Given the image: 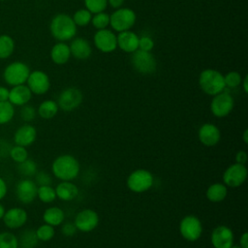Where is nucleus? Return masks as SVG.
<instances>
[{
	"label": "nucleus",
	"instance_id": "1",
	"mask_svg": "<svg viewBox=\"0 0 248 248\" xmlns=\"http://www.w3.org/2000/svg\"><path fill=\"white\" fill-rule=\"evenodd\" d=\"M80 170L79 162L70 154H63L56 157L51 164L53 175L61 181H72L78 177Z\"/></svg>",
	"mask_w": 248,
	"mask_h": 248
},
{
	"label": "nucleus",
	"instance_id": "2",
	"mask_svg": "<svg viewBox=\"0 0 248 248\" xmlns=\"http://www.w3.org/2000/svg\"><path fill=\"white\" fill-rule=\"evenodd\" d=\"M51 35L60 42H65L73 39L77 33V25L73 18L67 14L56 15L50 22Z\"/></svg>",
	"mask_w": 248,
	"mask_h": 248
},
{
	"label": "nucleus",
	"instance_id": "3",
	"mask_svg": "<svg viewBox=\"0 0 248 248\" xmlns=\"http://www.w3.org/2000/svg\"><path fill=\"white\" fill-rule=\"evenodd\" d=\"M199 85L205 94L210 96H214L226 88L224 76L214 69H205L200 74Z\"/></svg>",
	"mask_w": 248,
	"mask_h": 248
},
{
	"label": "nucleus",
	"instance_id": "4",
	"mask_svg": "<svg viewBox=\"0 0 248 248\" xmlns=\"http://www.w3.org/2000/svg\"><path fill=\"white\" fill-rule=\"evenodd\" d=\"M154 183L153 174L145 169H138L132 171L126 180L127 187L134 193H144L148 191Z\"/></svg>",
	"mask_w": 248,
	"mask_h": 248
},
{
	"label": "nucleus",
	"instance_id": "5",
	"mask_svg": "<svg viewBox=\"0 0 248 248\" xmlns=\"http://www.w3.org/2000/svg\"><path fill=\"white\" fill-rule=\"evenodd\" d=\"M30 74L29 67L19 61L13 62L9 64L3 73V78L6 83L12 86L24 84L28 78V76Z\"/></svg>",
	"mask_w": 248,
	"mask_h": 248
},
{
	"label": "nucleus",
	"instance_id": "6",
	"mask_svg": "<svg viewBox=\"0 0 248 248\" xmlns=\"http://www.w3.org/2000/svg\"><path fill=\"white\" fill-rule=\"evenodd\" d=\"M131 64L133 68L140 74L150 75L156 71L157 62L154 55L150 51L137 49L132 53Z\"/></svg>",
	"mask_w": 248,
	"mask_h": 248
},
{
	"label": "nucleus",
	"instance_id": "7",
	"mask_svg": "<svg viewBox=\"0 0 248 248\" xmlns=\"http://www.w3.org/2000/svg\"><path fill=\"white\" fill-rule=\"evenodd\" d=\"M136 19L137 16L133 10L129 8H119L109 16V24L113 30L119 33L130 30V28L134 26Z\"/></svg>",
	"mask_w": 248,
	"mask_h": 248
},
{
	"label": "nucleus",
	"instance_id": "8",
	"mask_svg": "<svg viewBox=\"0 0 248 248\" xmlns=\"http://www.w3.org/2000/svg\"><path fill=\"white\" fill-rule=\"evenodd\" d=\"M179 232L181 236L188 241L198 240L202 233V225L201 220L195 215L184 216L179 223Z\"/></svg>",
	"mask_w": 248,
	"mask_h": 248
},
{
	"label": "nucleus",
	"instance_id": "9",
	"mask_svg": "<svg viewBox=\"0 0 248 248\" xmlns=\"http://www.w3.org/2000/svg\"><path fill=\"white\" fill-rule=\"evenodd\" d=\"M234 106L232 96L225 90L214 95L210 103V110L216 117H225L231 113Z\"/></svg>",
	"mask_w": 248,
	"mask_h": 248
},
{
	"label": "nucleus",
	"instance_id": "10",
	"mask_svg": "<svg viewBox=\"0 0 248 248\" xmlns=\"http://www.w3.org/2000/svg\"><path fill=\"white\" fill-rule=\"evenodd\" d=\"M248 171L245 165L234 163L230 165L224 171L222 179L227 187L236 188L241 186L247 179Z\"/></svg>",
	"mask_w": 248,
	"mask_h": 248
},
{
	"label": "nucleus",
	"instance_id": "11",
	"mask_svg": "<svg viewBox=\"0 0 248 248\" xmlns=\"http://www.w3.org/2000/svg\"><path fill=\"white\" fill-rule=\"evenodd\" d=\"M82 102V93L76 87L64 89L58 96V108L64 111H72L79 107Z\"/></svg>",
	"mask_w": 248,
	"mask_h": 248
},
{
	"label": "nucleus",
	"instance_id": "12",
	"mask_svg": "<svg viewBox=\"0 0 248 248\" xmlns=\"http://www.w3.org/2000/svg\"><path fill=\"white\" fill-rule=\"evenodd\" d=\"M74 224L79 232H92L99 225V215L93 209H82L76 215Z\"/></svg>",
	"mask_w": 248,
	"mask_h": 248
},
{
	"label": "nucleus",
	"instance_id": "13",
	"mask_svg": "<svg viewBox=\"0 0 248 248\" xmlns=\"http://www.w3.org/2000/svg\"><path fill=\"white\" fill-rule=\"evenodd\" d=\"M26 82L32 94L36 95H43L46 93L50 86L48 76L40 70L30 72Z\"/></svg>",
	"mask_w": 248,
	"mask_h": 248
},
{
	"label": "nucleus",
	"instance_id": "14",
	"mask_svg": "<svg viewBox=\"0 0 248 248\" xmlns=\"http://www.w3.org/2000/svg\"><path fill=\"white\" fill-rule=\"evenodd\" d=\"M93 39L95 46L102 52H112L117 47L116 35L108 29H99Z\"/></svg>",
	"mask_w": 248,
	"mask_h": 248
},
{
	"label": "nucleus",
	"instance_id": "15",
	"mask_svg": "<svg viewBox=\"0 0 248 248\" xmlns=\"http://www.w3.org/2000/svg\"><path fill=\"white\" fill-rule=\"evenodd\" d=\"M233 232L228 226H217L211 232L210 241L214 248H230L233 244Z\"/></svg>",
	"mask_w": 248,
	"mask_h": 248
},
{
	"label": "nucleus",
	"instance_id": "16",
	"mask_svg": "<svg viewBox=\"0 0 248 248\" xmlns=\"http://www.w3.org/2000/svg\"><path fill=\"white\" fill-rule=\"evenodd\" d=\"M38 186L35 181L24 178L17 182L16 186V199L24 204L31 203L37 198Z\"/></svg>",
	"mask_w": 248,
	"mask_h": 248
},
{
	"label": "nucleus",
	"instance_id": "17",
	"mask_svg": "<svg viewBox=\"0 0 248 248\" xmlns=\"http://www.w3.org/2000/svg\"><path fill=\"white\" fill-rule=\"evenodd\" d=\"M198 138L202 144L211 147L215 146L220 141L221 132L215 124L204 123L199 128Z\"/></svg>",
	"mask_w": 248,
	"mask_h": 248
},
{
	"label": "nucleus",
	"instance_id": "18",
	"mask_svg": "<svg viewBox=\"0 0 248 248\" xmlns=\"http://www.w3.org/2000/svg\"><path fill=\"white\" fill-rule=\"evenodd\" d=\"M2 219L9 229H19L26 223L28 215L22 207H13L5 211Z\"/></svg>",
	"mask_w": 248,
	"mask_h": 248
},
{
	"label": "nucleus",
	"instance_id": "19",
	"mask_svg": "<svg viewBox=\"0 0 248 248\" xmlns=\"http://www.w3.org/2000/svg\"><path fill=\"white\" fill-rule=\"evenodd\" d=\"M37 138V130L31 124H23L17 128L14 135V141L16 145L27 147L31 145Z\"/></svg>",
	"mask_w": 248,
	"mask_h": 248
},
{
	"label": "nucleus",
	"instance_id": "20",
	"mask_svg": "<svg viewBox=\"0 0 248 248\" xmlns=\"http://www.w3.org/2000/svg\"><path fill=\"white\" fill-rule=\"evenodd\" d=\"M117 38V46L128 53H133L139 48V36L130 31H122L116 36Z\"/></svg>",
	"mask_w": 248,
	"mask_h": 248
},
{
	"label": "nucleus",
	"instance_id": "21",
	"mask_svg": "<svg viewBox=\"0 0 248 248\" xmlns=\"http://www.w3.org/2000/svg\"><path fill=\"white\" fill-rule=\"evenodd\" d=\"M32 98V92L28 88L27 85L19 84L13 86V88L9 92V102L13 106H24L26 105Z\"/></svg>",
	"mask_w": 248,
	"mask_h": 248
},
{
	"label": "nucleus",
	"instance_id": "22",
	"mask_svg": "<svg viewBox=\"0 0 248 248\" xmlns=\"http://www.w3.org/2000/svg\"><path fill=\"white\" fill-rule=\"evenodd\" d=\"M69 47H70L71 55L80 60L87 59L92 52V48L89 42L81 37L74 39Z\"/></svg>",
	"mask_w": 248,
	"mask_h": 248
},
{
	"label": "nucleus",
	"instance_id": "23",
	"mask_svg": "<svg viewBox=\"0 0 248 248\" xmlns=\"http://www.w3.org/2000/svg\"><path fill=\"white\" fill-rule=\"evenodd\" d=\"M56 198L61 201L69 202L73 201L78 195V186L71 181H62L55 188Z\"/></svg>",
	"mask_w": 248,
	"mask_h": 248
},
{
	"label": "nucleus",
	"instance_id": "24",
	"mask_svg": "<svg viewBox=\"0 0 248 248\" xmlns=\"http://www.w3.org/2000/svg\"><path fill=\"white\" fill-rule=\"evenodd\" d=\"M71 56L70 47L67 44L60 42L55 44L50 50L51 60L57 65L66 64Z\"/></svg>",
	"mask_w": 248,
	"mask_h": 248
},
{
	"label": "nucleus",
	"instance_id": "25",
	"mask_svg": "<svg viewBox=\"0 0 248 248\" xmlns=\"http://www.w3.org/2000/svg\"><path fill=\"white\" fill-rule=\"evenodd\" d=\"M65 219L64 211L57 206H50L44 211L43 220L46 224H48L52 227L60 226Z\"/></svg>",
	"mask_w": 248,
	"mask_h": 248
},
{
	"label": "nucleus",
	"instance_id": "26",
	"mask_svg": "<svg viewBox=\"0 0 248 248\" xmlns=\"http://www.w3.org/2000/svg\"><path fill=\"white\" fill-rule=\"evenodd\" d=\"M228 195V188L224 183H213L205 192L206 199L211 202H220L226 199Z\"/></svg>",
	"mask_w": 248,
	"mask_h": 248
},
{
	"label": "nucleus",
	"instance_id": "27",
	"mask_svg": "<svg viewBox=\"0 0 248 248\" xmlns=\"http://www.w3.org/2000/svg\"><path fill=\"white\" fill-rule=\"evenodd\" d=\"M58 105L53 100H46L42 102L38 108V114L44 119H51L58 112Z\"/></svg>",
	"mask_w": 248,
	"mask_h": 248
},
{
	"label": "nucleus",
	"instance_id": "28",
	"mask_svg": "<svg viewBox=\"0 0 248 248\" xmlns=\"http://www.w3.org/2000/svg\"><path fill=\"white\" fill-rule=\"evenodd\" d=\"M38 243L39 239L36 235V232L30 229L22 232L18 238V245L24 248H35Z\"/></svg>",
	"mask_w": 248,
	"mask_h": 248
},
{
	"label": "nucleus",
	"instance_id": "29",
	"mask_svg": "<svg viewBox=\"0 0 248 248\" xmlns=\"http://www.w3.org/2000/svg\"><path fill=\"white\" fill-rule=\"evenodd\" d=\"M15 49V42L9 35L0 36V59L10 57Z\"/></svg>",
	"mask_w": 248,
	"mask_h": 248
},
{
	"label": "nucleus",
	"instance_id": "30",
	"mask_svg": "<svg viewBox=\"0 0 248 248\" xmlns=\"http://www.w3.org/2000/svg\"><path fill=\"white\" fill-rule=\"evenodd\" d=\"M17 170H18V172H19L21 175H23V176H25V177L34 176V175L37 173V171H38L37 163H36L34 160L27 158V159L24 160L23 162L18 163Z\"/></svg>",
	"mask_w": 248,
	"mask_h": 248
},
{
	"label": "nucleus",
	"instance_id": "31",
	"mask_svg": "<svg viewBox=\"0 0 248 248\" xmlns=\"http://www.w3.org/2000/svg\"><path fill=\"white\" fill-rule=\"evenodd\" d=\"M37 197L39 200L45 203H50L56 199L55 189L51 187V185L46 186H38Z\"/></svg>",
	"mask_w": 248,
	"mask_h": 248
},
{
	"label": "nucleus",
	"instance_id": "32",
	"mask_svg": "<svg viewBox=\"0 0 248 248\" xmlns=\"http://www.w3.org/2000/svg\"><path fill=\"white\" fill-rule=\"evenodd\" d=\"M15 115V108L9 102H0V125L9 123Z\"/></svg>",
	"mask_w": 248,
	"mask_h": 248
},
{
	"label": "nucleus",
	"instance_id": "33",
	"mask_svg": "<svg viewBox=\"0 0 248 248\" xmlns=\"http://www.w3.org/2000/svg\"><path fill=\"white\" fill-rule=\"evenodd\" d=\"M72 18L77 26H86L91 22L92 14L87 9H80L74 14Z\"/></svg>",
	"mask_w": 248,
	"mask_h": 248
},
{
	"label": "nucleus",
	"instance_id": "34",
	"mask_svg": "<svg viewBox=\"0 0 248 248\" xmlns=\"http://www.w3.org/2000/svg\"><path fill=\"white\" fill-rule=\"evenodd\" d=\"M35 232L39 241H49L53 238L55 234L54 227L46 223L44 225H41Z\"/></svg>",
	"mask_w": 248,
	"mask_h": 248
},
{
	"label": "nucleus",
	"instance_id": "35",
	"mask_svg": "<svg viewBox=\"0 0 248 248\" xmlns=\"http://www.w3.org/2000/svg\"><path fill=\"white\" fill-rule=\"evenodd\" d=\"M18 238L10 232H0V248H17Z\"/></svg>",
	"mask_w": 248,
	"mask_h": 248
},
{
	"label": "nucleus",
	"instance_id": "36",
	"mask_svg": "<svg viewBox=\"0 0 248 248\" xmlns=\"http://www.w3.org/2000/svg\"><path fill=\"white\" fill-rule=\"evenodd\" d=\"M9 155L13 159V161L16 162L17 164L23 162L28 158V152L26 150V147L16 145V144L11 147Z\"/></svg>",
	"mask_w": 248,
	"mask_h": 248
},
{
	"label": "nucleus",
	"instance_id": "37",
	"mask_svg": "<svg viewBox=\"0 0 248 248\" xmlns=\"http://www.w3.org/2000/svg\"><path fill=\"white\" fill-rule=\"evenodd\" d=\"M84 5L91 14H98L107 9L108 0H84Z\"/></svg>",
	"mask_w": 248,
	"mask_h": 248
},
{
	"label": "nucleus",
	"instance_id": "38",
	"mask_svg": "<svg viewBox=\"0 0 248 248\" xmlns=\"http://www.w3.org/2000/svg\"><path fill=\"white\" fill-rule=\"evenodd\" d=\"M91 23L98 30L106 29V27L109 24V15L105 12L94 14L91 18Z\"/></svg>",
	"mask_w": 248,
	"mask_h": 248
},
{
	"label": "nucleus",
	"instance_id": "39",
	"mask_svg": "<svg viewBox=\"0 0 248 248\" xmlns=\"http://www.w3.org/2000/svg\"><path fill=\"white\" fill-rule=\"evenodd\" d=\"M224 80H225L226 87L235 88L238 85H240L242 78L238 72L232 71V72H229L226 76H224Z\"/></svg>",
	"mask_w": 248,
	"mask_h": 248
},
{
	"label": "nucleus",
	"instance_id": "40",
	"mask_svg": "<svg viewBox=\"0 0 248 248\" xmlns=\"http://www.w3.org/2000/svg\"><path fill=\"white\" fill-rule=\"evenodd\" d=\"M21 109H20V117L21 119L28 123V122H31L35 119L36 117V109L32 107V106H29V105H24V106H21Z\"/></svg>",
	"mask_w": 248,
	"mask_h": 248
},
{
	"label": "nucleus",
	"instance_id": "41",
	"mask_svg": "<svg viewBox=\"0 0 248 248\" xmlns=\"http://www.w3.org/2000/svg\"><path fill=\"white\" fill-rule=\"evenodd\" d=\"M35 183L37 184V186L51 185L52 178H51L50 174H48L47 172H46L44 170L37 171V173L35 174Z\"/></svg>",
	"mask_w": 248,
	"mask_h": 248
},
{
	"label": "nucleus",
	"instance_id": "42",
	"mask_svg": "<svg viewBox=\"0 0 248 248\" xmlns=\"http://www.w3.org/2000/svg\"><path fill=\"white\" fill-rule=\"evenodd\" d=\"M154 47V41L148 36L139 38V48L143 51H151Z\"/></svg>",
	"mask_w": 248,
	"mask_h": 248
},
{
	"label": "nucleus",
	"instance_id": "43",
	"mask_svg": "<svg viewBox=\"0 0 248 248\" xmlns=\"http://www.w3.org/2000/svg\"><path fill=\"white\" fill-rule=\"evenodd\" d=\"M78 232V229L77 227L75 226L74 223H70V222H67V223H64L61 227V232L63 235L67 236V237H71V236H74Z\"/></svg>",
	"mask_w": 248,
	"mask_h": 248
},
{
	"label": "nucleus",
	"instance_id": "44",
	"mask_svg": "<svg viewBox=\"0 0 248 248\" xmlns=\"http://www.w3.org/2000/svg\"><path fill=\"white\" fill-rule=\"evenodd\" d=\"M247 158H248V156H247L246 151L240 150V151H238V152L235 154V163L245 165L246 162H247Z\"/></svg>",
	"mask_w": 248,
	"mask_h": 248
},
{
	"label": "nucleus",
	"instance_id": "45",
	"mask_svg": "<svg viewBox=\"0 0 248 248\" xmlns=\"http://www.w3.org/2000/svg\"><path fill=\"white\" fill-rule=\"evenodd\" d=\"M7 191H8L7 184H6L5 180L2 177H0V201L5 198Z\"/></svg>",
	"mask_w": 248,
	"mask_h": 248
},
{
	"label": "nucleus",
	"instance_id": "46",
	"mask_svg": "<svg viewBox=\"0 0 248 248\" xmlns=\"http://www.w3.org/2000/svg\"><path fill=\"white\" fill-rule=\"evenodd\" d=\"M10 90L4 86H0V102H5L9 100Z\"/></svg>",
	"mask_w": 248,
	"mask_h": 248
},
{
	"label": "nucleus",
	"instance_id": "47",
	"mask_svg": "<svg viewBox=\"0 0 248 248\" xmlns=\"http://www.w3.org/2000/svg\"><path fill=\"white\" fill-rule=\"evenodd\" d=\"M239 246L241 248H248V232H244L239 238Z\"/></svg>",
	"mask_w": 248,
	"mask_h": 248
},
{
	"label": "nucleus",
	"instance_id": "48",
	"mask_svg": "<svg viewBox=\"0 0 248 248\" xmlns=\"http://www.w3.org/2000/svg\"><path fill=\"white\" fill-rule=\"evenodd\" d=\"M125 0H108V4L113 9H119L123 6Z\"/></svg>",
	"mask_w": 248,
	"mask_h": 248
},
{
	"label": "nucleus",
	"instance_id": "49",
	"mask_svg": "<svg viewBox=\"0 0 248 248\" xmlns=\"http://www.w3.org/2000/svg\"><path fill=\"white\" fill-rule=\"evenodd\" d=\"M240 84H242L243 91H244L245 93H247V92H248V77H247V76L244 77V78L241 80V83H240Z\"/></svg>",
	"mask_w": 248,
	"mask_h": 248
},
{
	"label": "nucleus",
	"instance_id": "50",
	"mask_svg": "<svg viewBox=\"0 0 248 248\" xmlns=\"http://www.w3.org/2000/svg\"><path fill=\"white\" fill-rule=\"evenodd\" d=\"M242 140L245 144L248 143V129H245L242 134Z\"/></svg>",
	"mask_w": 248,
	"mask_h": 248
},
{
	"label": "nucleus",
	"instance_id": "51",
	"mask_svg": "<svg viewBox=\"0 0 248 248\" xmlns=\"http://www.w3.org/2000/svg\"><path fill=\"white\" fill-rule=\"evenodd\" d=\"M5 207H4V205L0 202V220L3 218V216H4V214H5Z\"/></svg>",
	"mask_w": 248,
	"mask_h": 248
},
{
	"label": "nucleus",
	"instance_id": "52",
	"mask_svg": "<svg viewBox=\"0 0 248 248\" xmlns=\"http://www.w3.org/2000/svg\"><path fill=\"white\" fill-rule=\"evenodd\" d=\"M230 248H241V247L239 246V244H232Z\"/></svg>",
	"mask_w": 248,
	"mask_h": 248
},
{
	"label": "nucleus",
	"instance_id": "53",
	"mask_svg": "<svg viewBox=\"0 0 248 248\" xmlns=\"http://www.w3.org/2000/svg\"><path fill=\"white\" fill-rule=\"evenodd\" d=\"M17 248H24V247H22V246H19V245H18V247H17Z\"/></svg>",
	"mask_w": 248,
	"mask_h": 248
},
{
	"label": "nucleus",
	"instance_id": "54",
	"mask_svg": "<svg viewBox=\"0 0 248 248\" xmlns=\"http://www.w3.org/2000/svg\"><path fill=\"white\" fill-rule=\"evenodd\" d=\"M0 1H5V0H0Z\"/></svg>",
	"mask_w": 248,
	"mask_h": 248
}]
</instances>
